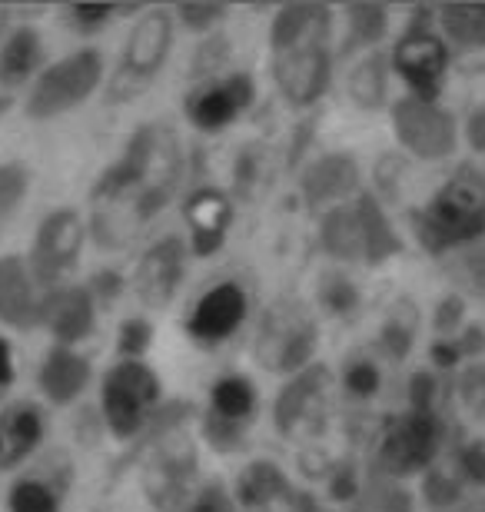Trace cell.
I'll list each match as a JSON object with an SVG mask.
<instances>
[{
  "instance_id": "11",
  "label": "cell",
  "mask_w": 485,
  "mask_h": 512,
  "mask_svg": "<svg viewBox=\"0 0 485 512\" xmlns=\"http://www.w3.org/2000/svg\"><path fill=\"white\" fill-rule=\"evenodd\" d=\"M44 443V413L34 403H14L0 413V473L24 463Z\"/></svg>"
},
{
  "instance_id": "15",
  "label": "cell",
  "mask_w": 485,
  "mask_h": 512,
  "mask_svg": "<svg viewBox=\"0 0 485 512\" xmlns=\"http://www.w3.org/2000/svg\"><path fill=\"white\" fill-rule=\"evenodd\" d=\"M44 57V40L34 27H17L0 47V84L17 87L34 74Z\"/></svg>"
},
{
  "instance_id": "1",
  "label": "cell",
  "mask_w": 485,
  "mask_h": 512,
  "mask_svg": "<svg viewBox=\"0 0 485 512\" xmlns=\"http://www.w3.org/2000/svg\"><path fill=\"white\" fill-rule=\"evenodd\" d=\"M180 157L170 127L143 124L130 133L127 147L94 183V240L100 247H127L177 187Z\"/></svg>"
},
{
  "instance_id": "14",
  "label": "cell",
  "mask_w": 485,
  "mask_h": 512,
  "mask_svg": "<svg viewBox=\"0 0 485 512\" xmlns=\"http://www.w3.org/2000/svg\"><path fill=\"white\" fill-rule=\"evenodd\" d=\"M187 223H190L193 250L206 256L220 247L226 223H230V207H226V200L216 190H200L187 203Z\"/></svg>"
},
{
  "instance_id": "25",
  "label": "cell",
  "mask_w": 485,
  "mask_h": 512,
  "mask_svg": "<svg viewBox=\"0 0 485 512\" xmlns=\"http://www.w3.org/2000/svg\"><path fill=\"white\" fill-rule=\"evenodd\" d=\"M14 383V353H10V343L0 336V389H7Z\"/></svg>"
},
{
  "instance_id": "19",
  "label": "cell",
  "mask_w": 485,
  "mask_h": 512,
  "mask_svg": "<svg viewBox=\"0 0 485 512\" xmlns=\"http://www.w3.org/2000/svg\"><path fill=\"white\" fill-rule=\"evenodd\" d=\"M30 170L20 160L0 163V223H4L10 213H14L20 203H24L27 190H30Z\"/></svg>"
},
{
  "instance_id": "9",
  "label": "cell",
  "mask_w": 485,
  "mask_h": 512,
  "mask_svg": "<svg viewBox=\"0 0 485 512\" xmlns=\"http://www.w3.org/2000/svg\"><path fill=\"white\" fill-rule=\"evenodd\" d=\"M193 473V453L187 456L183 446L163 443L143 463V496L150 499L157 512H177L187 499V483Z\"/></svg>"
},
{
  "instance_id": "13",
  "label": "cell",
  "mask_w": 485,
  "mask_h": 512,
  "mask_svg": "<svg viewBox=\"0 0 485 512\" xmlns=\"http://www.w3.org/2000/svg\"><path fill=\"white\" fill-rule=\"evenodd\" d=\"M90 383V363L70 346H54L40 366V389L54 406H70Z\"/></svg>"
},
{
  "instance_id": "3",
  "label": "cell",
  "mask_w": 485,
  "mask_h": 512,
  "mask_svg": "<svg viewBox=\"0 0 485 512\" xmlns=\"http://www.w3.org/2000/svg\"><path fill=\"white\" fill-rule=\"evenodd\" d=\"M160 403V380L143 360H120L100 383L103 423L117 439H133L150 426Z\"/></svg>"
},
{
  "instance_id": "2",
  "label": "cell",
  "mask_w": 485,
  "mask_h": 512,
  "mask_svg": "<svg viewBox=\"0 0 485 512\" xmlns=\"http://www.w3.org/2000/svg\"><path fill=\"white\" fill-rule=\"evenodd\" d=\"M173 47V14L170 10H147L130 27L127 44H123L120 64L113 70L107 84V100L113 104H127V100L140 97L150 87V80L160 74L167 64V54Z\"/></svg>"
},
{
  "instance_id": "10",
  "label": "cell",
  "mask_w": 485,
  "mask_h": 512,
  "mask_svg": "<svg viewBox=\"0 0 485 512\" xmlns=\"http://www.w3.org/2000/svg\"><path fill=\"white\" fill-rule=\"evenodd\" d=\"M246 316V296L240 286L233 283H220L213 286L210 293L200 296V303L193 306L190 320H187V330L196 336V340H226L236 326L243 323Z\"/></svg>"
},
{
  "instance_id": "8",
  "label": "cell",
  "mask_w": 485,
  "mask_h": 512,
  "mask_svg": "<svg viewBox=\"0 0 485 512\" xmlns=\"http://www.w3.org/2000/svg\"><path fill=\"white\" fill-rule=\"evenodd\" d=\"M40 323L47 326L54 336V346H70L84 343L94 333L97 323V303L87 293V286H57L44 296V316Z\"/></svg>"
},
{
  "instance_id": "24",
  "label": "cell",
  "mask_w": 485,
  "mask_h": 512,
  "mask_svg": "<svg viewBox=\"0 0 485 512\" xmlns=\"http://www.w3.org/2000/svg\"><path fill=\"white\" fill-rule=\"evenodd\" d=\"M183 512H233L230 499L223 493H216V489H206L203 496H196L190 506H183Z\"/></svg>"
},
{
  "instance_id": "16",
  "label": "cell",
  "mask_w": 485,
  "mask_h": 512,
  "mask_svg": "<svg viewBox=\"0 0 485 512\" xmlns=\"http://www.w3.org/2000/svg\"><path fill=\"white\" fill-rule=\"evenodd\" d=\"M7 512H60V493L44 479H17L7 493Z\"/></svg>"
},
{
  "instance_id": "12",
  "label": "cell",
  "mask_w": 485,
  "mask_h": 512,
  "mask_svg": "<svg viewBox=\"0 0 485 512\" xmlns=\"http://www.w3.org/2000/svg\"><path fill=\"white\" fill-rule=\"evenodd\" d=\"M250 97H253L250 77L220 80V84L203 87L200 94H193V100H187V117H190L200 130L226 127L236 114H240V110H243L246 104H250Z\"/></svg>"
},
{
  "instance_id": "20",
  "label": "cell",
  "mask_w": 485,
  "mask_h": 512,
  "mask_svg": "<svg viewBox=\"0 0 485 512\" xmlns=\"http://www.w3.org/2000/svg\"><path fill=\"white\" fill-rule=\"evenodd\" d=\"M150 340H153V326L147 320H123L120 326V336H117V350L123 360H140L143 353L150 350Z\"/></svg>"
},
{
  "instance_id": "4",
  "label": "cell",
  "mask_w": 485,
  "mask_h": 512,
  "mask_svg": "<svg viewBox=\"0 0 485 512\" xmlns=\"http://www.w3.org/2000/svg\"><path fill=\"white\" fill-rule=\"evenodd\" d=\"M103 84V57L100 50H74L64 60L40 70L34 87L27 94L24 114L30 120H54L70 114L84 100L94 97V90Z\"/></svg>"
},
{
  "instance_id": "6",
  "label": "cell",
  "mask_w": 485,
  "mask_h": 512,
  "mask_svg": "<svg viewBox=\"0 0 485 512\" xmlns=\"http://www.w3.org/2000/svg\"><path fill=\"white\" fill-rule=\"evenodd\" d=\"M183 260H187V247L180 237H163L143 250L133 273V290L143 306H167L173 300L183 280Z\"/></svg>"
},
{
  "instance_id": "5",
  "label": "cell",
  "mask_w": 485,
  "mask_h": 512,
  "mask_svg": "<svg viewBox=\"0 0 485 512\" xmlns=\"http://www.w3.org/2000/svg\"><path fill=\"white\" fill-rule=\"evenodd\" d=\"M84 237H87V223L74 207L50 210L40 220L27 256V270L40 290L44 293L57 290L64 273L77 263L80 250H84Z\"/></svg>"
},
{
  "instance_id": "23",
  "label": "cell",
  "mask_w": 485,
  "mask_h": 512,
  "mask_svg": "<svg viewBox=\"0 0 485 512\" xmlns=\"http://www.w3.org/2000/svg\"><path fill=\"white\" fill-rule=\"evenodd\" d=\"M177 17L187 24L190 30H203L210 20H216L220 17V10H213V7H200V4H183L180 10H177Z\"/></svg>"
},
{
  "instance_id": "18",
  "label": "cell",
  "mask_w": 485,
  "mask_h": 512,
  "mask_svg": "<svg viewBox=\"0 0 485 512\" xmlns=\"http://www.w3.org/2000/svg\"><path fill=\"white\" fill-rule=\"evenodd\" d=\"M409 50H416V57H409L406 50L399 54V67L406 70L409 80H416L419 87H429L432 80H436V74L442 70V54L439 47L432 44V40H412V44H406Z\"/></svg>"
},
{
  "instance_id": "22",
  "label": "cell",
  "mask_w": 485,
  "mask_h": 512,
  "mask_svg": "<svg viewBox=\"0 0 485 512\" xmlns=\"http://www.w3.org/2000/svg\"><path fill=\"white\" fill-rule=\"evenodd\" d=\"M87 293L94 296L97 306H110L123 293V276L117 270H100L94 280L87 283Z\"/></svg>"
},
{
  "instance_id": "17",
  "label": "cell",
  "mask_w": 485,
  "mask_h": 512,
  "mask_svg": "<svg viewBox=\"0 0 485 512\" xmlns=\"http://www.w3.org/2000/svg\"><path fill=\"white\" fill-rule=\"evenodd\" d=\"M210 403H213V413L226 419V423H236V419H243L246 413L253 409V386L240 380V376H230V380H223V383H216L213 386V396H210Z\"/></svg>"
},
{
  "instance_id": "21",
  "label": "cell",
  "mask_w": 485,
  "mask_h": 512,
  "mask_svg": "<svg viewBox=\"0 0 485 512\" xmlns=\"http://www.w3.org/2000/svg\"><path fill=\"white\" fill-rule=\"evenodd\" d=\"M117 17V7L113 4H74L70 7V20H74L77 30H84V34H97L103 24H110V20Z\"/></svg>"
},
{
  "instance_id": "7",
  "label": "cell",
  "mask_w": 485,
  "mask_h": 512,
  "mask_svg": "<svg viewBox=\"0 0 485 512\" xmlns=\"http://www.w3.org/2000/svg\"><path fill=\"white\" fill-rule=\"evenodd\" d=\"M44 296L24 256H0V323L10 330H34L44 316Z\"/></svg>"
}]
</instances>
